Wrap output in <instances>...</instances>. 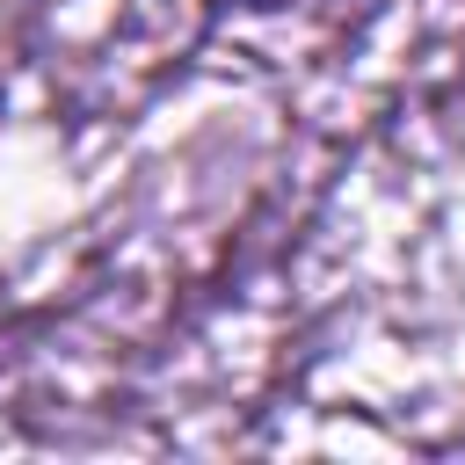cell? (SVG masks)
<instances>
[{"label":"cell","mask_w":465,"mask_h":465,"mask_svg":"<svg viewBox=\"0 0 465 465\" xmlns=\"http://www.w3.org/2000/svg\"><path fill=\"white\" fill-rule=\"evenodd\" d=\"M240 7H283V0H240Z\"/></svg>","instance_id":"6da1fadb"}]
</instances>
